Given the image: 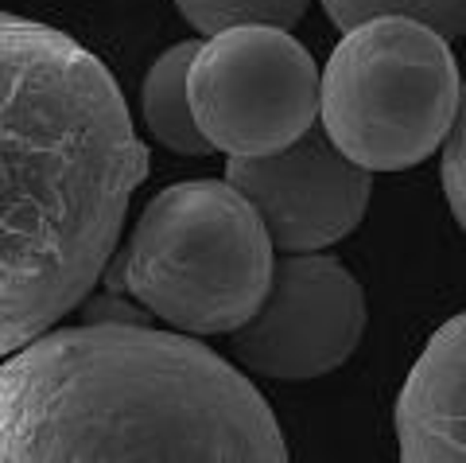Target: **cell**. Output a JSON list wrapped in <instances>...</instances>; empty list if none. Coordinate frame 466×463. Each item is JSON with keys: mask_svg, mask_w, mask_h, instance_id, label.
Returning <instances> with one entry per match:
<instances>
[{"mask_svg": "<svg viewBox=\"0 0 466 463\" xmlns=\"http://www.w3.org/2000/svg\"><path fill=\"white\" fill-rule=\"evenodd\" d=\"M179 16L195 32H229V27H296L311 0H175Z\"/></svg>", "mask_w": 466, "mask_h": 463, "instance_id": "11", "label": "cell"}, {"mask_svg": "<svg viewBox=\"0 0 466 463\" xmlns=\"http://www.w3.org/2000/svg\"><path fill=\"white\" fill-rule=\"evenodd\" d=\"M440 180H443V195H447V202H451V214L459 219L462 234H466V82H462L459 121H455V129H451L447 149H443Z\"/></svg>", "mask_w": 466, "mask_h": 463, "instance_id": "12", "label": "cell"}, {"mask_svg": "<svg viewBox=\"0 0 466 463\" xmlns=\"http://www.w3.org/2000/svg\"><path fill=\"white\" fill-rule=\"evenodd\" d=\"M339 32L385 16H404L435 27L440 36H466V0H319Z\"/></svg>", "mask_w": 466, "mask_h": 463, "instance_id": "10", "label": "cell"}, {"mask_svg": "<svg viewBox=\"0 0 466 463\" xmlns=\"http://www.w3.org/2000/svg\"><path fill=\"white\" fill-rule=\"evenodd\" d=\"M226 180L257 207L284 253H315L354 234L366 219L373 180L330 140L323 125L268 156H229Z\"/></svg>", "mask_w": 466, "mask_h": 463, "instance_id": "7", "label": "cell"}, {"mask_svg": "<svg viewBox=\"0 0 466 463\" xmlns=\"http://www.w3.org/2000/svg\"><path fill=\"white\" fill-rule=\"evenodd\" d=\"M272 238L229 180L164 187L125 245L128 296L187 335H233L272 288Z\"/></svg>", "mask_w": 466, "mask_h": 463, "instance_id": "3", "label": "cell"}, {"mask_svg": "<svg viewBox=\"0 0 466 463\" xmlns=\"http://www.w3.org/2000/svg\"><path fill=\"white\" fill-rule=\"evenodd\" d=\"M5 463H284L260 389L222 355L152 324L43 331L0 370Z\"/></svg>", "mask_w": 466, "mask_h": 463, "instance_id": "2", "label": "cell"}, {"mask_svg": "<svg viewBox=\"0 0 466 463\" xmlns=\"http://www.w3.org/2000/svg\"><path fill=\"white\" fill-rule=\"evenodd\" d=\"M148 176L121 86L58 27L0 20V351L94 293Z\"/></svg>", "mask_w": 466, "mask_h": 463, "instance_id": "1", "label": "cell"}, {"mask_svg": "<svg viewBox=\"0 0 466 463\" xmlns=\"http://www.w3.org/2000/svg\"><path fill=\"white\" fill-rule=\"evenodd\" d=\"M397 440L408 463H466V312L416 358L397 397Z\"/></svg>", "mask_w": 466, "mask_h": 463, "instance_id": "8", "label": "cell"}, {"mask_svg": "<svg viewBox=\"0 0 466 463\" xmlns=\"http://www.w3.org/2000/svg\"><path fill=\"white\" fill-rule=\"evenodd\" d=\"M82 324H152V312L137 296L125 300L121 293H101L82 300Z\"/></svg>", "mask_w": 466, "mask_h": 463, "instance_id": "13", "label": "cell"}, {"mask_svg": "<svg viewBox=\"0 0 466 463\" xmlns=\"http://www.w3.org/2000/svg\"><path fill=\"white\" fill-rule=\"evenodd\" d=\"M462 106L447 36L404 16L346 32L323 70V129L354 164L404 171L451 137Z\"/></svg>", "mask_w": 466, "mask_h": 463, "instance_id": "4", "label": "cell"}, {"mask_svg": "<svg viewBox=\"0 0 466 463\" xmlns=\"http://www.w3.org/2000/svg\"><path fill=\"white\" fill-rule=\"evenodd\" d=\"M202 51V43L183 39L167 47L159 59L148 67L140 86V109H144V125L148 133L164 144V149L179 152V156H210L214 144L195 121V106H191V63Z\"/></svg>", "mask_w": 466, "mask_h": 463, "instance_id": "9", "label": "cell"}, {"mask_svg": "<svg viewBox=\"0 0 466 463\" xmlns=\"http://www.w3.org/2000/svg\"><path fill=\"white\" fill-rule=\"evenodd\" d=\"M195 121L226 156H268L323 118V75L284 27H229L191 63Z\"/></svg>", "mask_w": 466, "mask_h": 463, "instance_id": "5", "label": "cell"}, {"mask_svg": "<svg viewBox=\"0 0 466 463\" xmlns=\"http://www.w3.org/2000/svg\"><path fill=\"white\" fill-rule=\"evenodd\" d=\"M366 288L330 253H284L249 324L233 331V358L272 382H311L339 370L366 335Z\"/></svg>", "mask_w": 466, "mask_h": 463, "instance_id": "6", "label": "cell"}]
</instances>
